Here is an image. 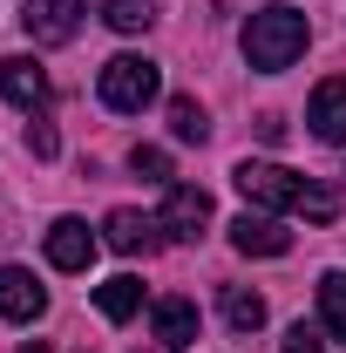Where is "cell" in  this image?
<instances>
[{
  "label": "cell",
  "mask_w": 346,
  "mask_h": 353,
  "mask_svg": "<svg viewBox=\"0 0 346 353\" xmlns=\"http://www.w3.org/2000/svg\"><path fill=\"white\" fill-rule=\"evenodd\" d=\"M231 183H238V197L258 204V211H292V218H305V224H333L340 218V190L285 170V163H252V157H245V163L231 170Z\"/></svg>",
  "instance_id": "1"
},
{
  "label": "cell",
  "mask_w": 346,
  "mask_h": 353,
  "mask_svg": "<svg viewBox=\"0 0 346 353\" xmlns=\"http://www.w3.org/2000/svg\"><path fill=\"white\" fill-rule=\"evenodd\" d=\"M305 14L299 7H258L252 21H245V61L258 68V75H285L292 61L305 54Z\"/></svg>",
  "instance_id": "2"
},
{
  "label": "cell",
  "mask_w": 346,
  "mask_h": 353,
  "mask_svg": "<svg viewBox=\"0 0 346 353\" xmlns=\"http://www.w3.org/2000/svg\"><path fill=\"white\" fill-rule=\"evenodd\" d=\"M95 95H102V109H116V116H143V109L163 95V68H156L150 54H116V61H102Z\"/></svg>",
  "instance_id": "3"
},
{
  "label": "cell",
  "mask_w": 346,
  "mask_h": 353,
  "mask_svg": "<svg viewBox=\"0 0 346 353\" xmlns=\"http://www.w3.org/2000/svg\"><path fill=\"white\" fill-rule=\"evenodd\" d=\"M21 28H28V41L61 48L82 34V0H21Z\"/></svg>",
  "instance_id": "4"
},
{
  "label": "cell",
  "mask_w": 346,
  "mask_h": 353,
  "mask_svg": "<svg viewBox=\"0 0 346 353\" xmlns=\"http://www.w3.org/2000/svg\"><path fill=\"white\" fill-rule=\"evenodd\" d=\"M231 245L245 259H285L292 252V231L272 218V211H245V218H231Z\"/></svg>",
  "instance_id": "5"
},
{
  "label": "cell",
  "mask_w": 346,
  "mask_h": 353,
  "mask_svg": "<svg viewBox=\"0 0 346 353\" xmlns=\"http://www.w3.org/2000/svg\"><path fill=\"white\" fill-rule=\"evenodd\" d=\"M163 231L170 238H204V224H211V190H197V183H170V197H163Z\"/></svg>",
  "instance_id": "6"
},
{
  "label": "cell",
  "mask_w": 346,
  "mask_h": 353,
  "mask_svg": "<svg viewBox=\"0 0 346 353\" xmlns=\"http://www.w3.org/2000/svg\"><path fill=\"white\" fill-rule=\"evenodd\" d=\"M48 312V292L34 285V272H21V265H0V319H14V326H34Z\"/></svg>",
  "instance_id": "7"
},
{
  "label": "cell",
  "mask_w": 346,
  "mask_h": 353,
  "mask_svg": "<svg viewBox=\"0 0 346 353\" xmlns=\"http://www.w3.org/2000/svg\"><path fill=\"white\" fill-rule=\"evenodd\" d=\"M0 95H7L14 109L41 116V109H48V75L28 61V54H0Z\"/></svg>",
  "instance_id": "8"
},
{
  "label": "cell",
  "mask_w": 346,
  "mask_h": 353,
  "mask_svg": "<svg viewBox=\"0 0 346 353\" xmlns=\"http://www.w3.org/2000/svg\"><path fill=\"white\" fill-rule=\"evenodd\" d=\"M88 259H95V231H88L82 218H54L48 224V265H54V272H88Z\"/></svg>",
  "instance_id": "9"
},
{
  "label": "cell",
  "mask_w": 346,
  "mask_h": 353,
  "mask_svg": "<svg viewBox=\"0 0 346 353\" xmlns=\"http://www.w3.org/2000/svg\"><path fill=\"white\" fill-rule=\"evenodd\" d=\"M102 231H109V245H116L123 259L156 252V245L170 238V231H163V218H143V211H109V224H102Z\"/></svg>",
  "instance_id": "10"
},
{
  "label": "cell",
  "mask_w": 346,
  "mask_h": 353,
  "mask_svg": "<svg viewBox=\"0 0 346 353\" xmlns=\"http://www.w3.org/2000/svg\"><path fill=\"white\" fill-rule=\"evenodd\" d=\"M150 326H156V347L163 353L197 347V306H190V299H156V306H150Z\"/></svg>",
  "instance_id": "11"
},
{
  "label": "cell",
  "mask_w": 346,
  "mask_h": 353,
  "mask_svg": "<svg viewBox=\"0 0 346 353\" xmlns=\"http://www.w3.org/2000/svg\"><path fill=\"white\" fill-rule=\"evenodd\" d=\"M305 123H312V136H319V143H346V75H333V82L312 88Z\"/></svg>",
  "instance_id": "12"
},
{
  "label": "cell",
  "mask_w": 346,
  "mask_h": 353,
  "mask_svg": "<svg viewBox=\"0 0 346 353\" xmlns=\"http://www.w3.org/2000/svg\"><path fill=\"white\" fill-rule=\"evenodd\" d=\"M95 306H102V319H136V306H143V279H130V272H116V279H102L95 285Z\"/></svg>",
  "instance_id": "13"
},
{
  "label": "cell",
  "mask_w": 346,
  "mask_h": 353,
  "mask_svg": "<svg viewBox=\"0 0 346 353\" xmlns=\"http://www.w3.org/2000/svg\"><path fill=\"white\" fill-rule=\"evenodd\" d=\"M224 326H231V333H258L265 326V299L245 292V285H224Z\"/></svg>",
  "instance_id": "14"
},
{
  "label": "cell",
  "mask_w": 346,
  "mask_h": 353,
  "mask_svg": "<svg viewBox=\"0 0 346 353\" xmlns=\"http://www.w3.org/2000/svg\"><path fill=\"white\" fill-rule=\"evenodd\" d=\"M319 319H326L333 340H346V272H326L319 279Z\"/></svg>",
  "instance_id": "15"
},
{
  "label": "cell",
  "mask_w": 346,
  "mask_h": 353,
  "mask_svg": "<svg viewBox=\"0 0 346 353\" xmlns=\"http://www.w3.org/2000/svg\"><path fill=\"white\" fill-rule=\"evenodd\" d=\"M102 21H109L116 34H150V28H156V7H150V0H109Z\"/></svg>",
  "instance_id": "16"
},
{
  "label": "cell",
  "mask_w": 346,
  "mask_h": 353,
  "mask_svg": "<svg viewBox=\"0 0 346 353\" xmlns=\"http://www.w3.org/2000/svg\"><path fill=\"white\" fill-rule=\"evenodd\" d=\"M170 136H176V143H204V136H211V116H204L190 95H176V102H170Z\"/></svg>",
  "instance_id": "17"
},
{
  "label": "cell",
  "mask_w": 346,
  "mask_h": 353,
  "mask_svg": "<svg viewBox=\"0 0 346 353\" xmlns=\"http://www.w3.org/2000/svg\"><path fill=\"white\" fill-rule=\"evenodd\" d=\"M130 170L150 176V183H170V157H163L156 143H136V150H130Z\"/></svg>",
  "instance_id": "18"
},
{
  "label": "cell",
  "mask_w": 346,
  "mask_h": 353,
  "mask_svg": "<svg viewBox=\"0 0 346 353\" xmlns=\"http://www.w3.org/2000/svg\"><path fill=\"white\" fill-rule=\"evenodd\" d=\"M285 353H326V340H319V333H312V326H292V333H285Z\"/></svg>",
  "instance_id": "19"
},
{
  "label": "cell",
  "mask_w": 346,
  "mask_h": 353,
  "mask_svg": "<svg viewBox=\"0 0 346 353\" xmlns=\"http://www.w3.org/2000/svg\"><path fill=\"white\" fill-rule=\"evenodd\" d=\"M28 150H34V157H54L61 143H54V130H48V123H34V130H28Z\"/></svg>",
  "instance_id": "20"
},
{
  "label": "cell",
  "mask_w": 346,
  "mask_h": 353,
  "mask_svg": "<svg viewBox=\"0 0 346 353\" xmlns=\"http://www.w3.org/2000/svg\"><path fill=\"white\" fill-rule=\"evenodd\" d=\"M21 353H48V347H41V340H34V347H21Z\"/></svg>",
  "instance_id": "21"
}]
</instances>
